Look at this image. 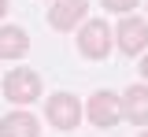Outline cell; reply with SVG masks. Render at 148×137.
<instances>
[{
  "label": "cell",
  "instance_id": "obj_6",
  "mask_svg": "<svg viewBox=\"0 0 148 137\" xmlns=\"http://www.w3.org/2000/svg\"><path fill=\"white\" fill-rule=\"evenodd\" d=\"M115 37H119V48H122L126 56H137V52L148 48V22L137 19V15H133V19H122Z\"/></svg>",
  "mask_w": 148,
  "mask_h": 137
},
{
  "label": "cell",
  "instance_id": "obj_1",
  "mask_svg": "<svg viewBox=\"0 0 148 137\" xmlns=\"http://www.w3.org/2000/svg\"><path fill=\"white\" fill-rule=\"evenodd\" d=\"M85 115V104L74 97V93H52V97L45 100V119H48V126L56 130H74L78 122Z\"/></svg>",
  "mask_w": 148,
  "mask_h": 137
},
{
  "label": "cell",
  "instance_id": "obj_12",
  "mask_svg": "<svg viewBox=\"0 0 148 137\" xmlns=\"http://www.w3.org/2000/svg\"><path fill=\"white\" fill-rule=\"evenodd\" d=\"M4 15H8V0H0V19H4Z\"/></svg>",
  "mask_w": 148,
  "mask_h": 137
},
{
  "label": "cell",
  "instance_id": "obj_10",
  "mask_svg": "<svg viewBox=\"0 0 148 137\" xmlns=\"http://www.w3.org/2000/svg\"><path fill=\"white\" fill-rule=\"evenodd\" d=\"M100 4H104V11H115V15H130L137 8V0H100Z\"/></svg>",
  "mask_w": 148,
  "mask_h": 137
},
{
  "label": "cell",
  "instance_id": "obj_5",
  "mask_svg": "<svg viewBox=\"0 0 148 137\" xmlns=\"http://www.w3.org/2000/svg\"><path fill=\"white\" fill-rule=\"evenodd\" d=\"M85 11H89V0H56L48 8V22L59 34H71L74 26L85 19Z\"/></svg>",
  "mask_w": 148,
  "mask_h": 137
},
{
  "label": "cell",
  "instance_id": "obj_13",
  "mask_svg": "<svg viewBox=\"0 0 148 137\" xmlns=\"http://www.w3.org/2000/svg\"><path fill=\"white\" fill-rule=\"evenodd\" d=\"M141 137H148V130H145V134H141Z\"/></svg>",
  "mask_w": 148,
  "mask_h": 137
},
{
  "label": "cell",
  "instance_id": "obj_4",
  "mask_svg": "<svg viewBox=\"0 0 148 137\" xmlns=\"http://www.w3.org/2000/svg\"><path fill=\"white\" fill-rule=\"evenodd\" d=\"M4 97L11 100V104H34L41 97V78H37L34 71H26V67H18L11 74H4Z\"/></svg>",
  "mask_w": 148,
  "mask_h": 137
},
{
  "label": "cell",
  "instance_id": "obj_8",
  "mask_svg": "<svg viewBox=\"0 0 148 137\" xmlns=\"http://www.w3.org/2000/svg\"><path fill=\"white\" fill-rule=\"evenodd\" d=\"M0 137H41V122L30 111H11L0 119Z\"/></svg>",
  "mask_w": 148,
  "mask_h": 137
},
{
  "label": "cell",
  "instance_id": "obj_3",
  "mask_svg": "<svg viewBox=\"0 0 148 137\" xmlns=\"http://www.w3.org/2000/svg\"><path fill=\"white\" fill-rule=\"evenodd\" d=\"M78 48L85 59H108L111 56V30L104 19H89L78 30Z\"/></svg>",
  "mask_w": 148,
  "mask_h": 137
},
{
  "label": "cell",
  "instance_id": "obj_7",
  "mask_svg": "<svg viewBox=\"0 0 148 137\" xmlns=\"http://www.w3.org/2000/svg\"><path fill=\"white\" fill-rule=\"evenodd\" d=\"M122 119L133 126H148V85H130L122 93Z\"/></svg>",
  "mask_w": 148,
  "mask_h": 137
},
{
  "label": "cell",
  "instance_id": "obj_9",
  "mask_svg": "<svg viewBox=\"0 0 148 137\" xmlns=\"http://www.w3.org/2000/svg\"><path fill=\"white\" fill-rule=\"evenodd\" d=\"M30 52V37L22 26H0V59H22Z\"/></svg>",
  "mask_w": 148,
  "mask_h": 137
},
{
  "label": "cell",
  "instance_id": "obj_2",
  "mask_svg": "<svg viewBox=\"0 0 148 137\" xmlns=\"http://www.w3.org/2000/svg\"><path fill=\"white\" fill-rule=\"evenodd\" d=\"M85 119H89L96 130H111V126L122 119V97H115V93H108V89L92 93L89 104H85Z\"/></svg>",
  "mask_w": 148,
  "mask_h": 137
},
{
  "label": "cell",
  "instance_id": "obj_11",
  "mask_svg": "<svg viewBox=\"0 0 148 137\" xmlns=\"http://www.w3.org/2000/svg\"><path fill=\"white\" fill-rule=\"evenodd\" d=\"M141 78H148V52H145V59H141Z\"/></svg>",
  "mask_w": 148,
  "mask_h": 137
}]
</instances>
